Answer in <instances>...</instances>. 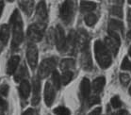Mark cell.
<instances>
[{"label": "cell", "instance_id": "cell-1", "mask_svg": "<svg viewBox=\"0 0 131 115\" xmlns=\"http://www.w3.org/2000/svg\"><path fill=\"white\" fill-rule=\"evenodd\" d=\"M9 24L12 27V48L14 50L20 46V44L24 40L23 21H22L21 15L18 12V9H15L14 12H12V16L9 18Z\"/></svg>", "mask_w": 131, "mask_h": 115}, {"label": "cell", "instance_id": "cell-2", "mask_svg": "<svg viewBox=\"0 0 131 115\" xmlns=\"http://www.w3.org/2000/svg\"><path fill=\"white\" fill-rule=\"evenodd\" d=\"M111 52L108 50V48L106 46V44H103L100 40L94 43V56H95L96 61L102 69H107L110 66L112 59H111Z\"/></svg>", "mask_w": 131, "mask_h": 115}, {"label": "cell", "instance_id": "cell-3", "mask_svg": "<svg viewBox=\"0 0 131 115\" xmlns=\"http://www.w3.org/2000/svg\"><path fill=\"white\" fill-rule=\"evenodd\" d=\"M57 63L58 59L55 57H51V58L43 59L41 62L39 69H38V77L40 79H42V78H45L47 76H49L51 73H53L56 69Z\"/></svg>", "mask_w": 131, "mask_h": 115}, {"label": "cell", "instance_id": "cell-4", "mask_svg": "<svg viewBox=\"0 0 131 115\" xmlns=\"http://www.w3.org/2000/svg\"><path fill=\"white\" fill-rule=\"evenodd\" d=\"M74 8L73 0H65L60 6V19L65 25H69L72 23L74 19Z\"/></svg>", "mask_w": 131, "mask_h": 115}, {"label": "cell", "instance_id": "cell-5", "mask_svg": "<svg viewBox=\"0 0 131 115\" xmlns=\"http://www.w3.org/2000/svg\"><path fill=\"white\" fill-rule=\"evenodd\" d=\"M45 25L35 23L33 25H30L27 28V38L32 43H38L42 39L43 32H45Z\"/></svg>", "mask_w": 131, "mask_h": 115}, {"label": "cell", "instance_id": "cell-6", "mask_svg": "<svg viewBox=\"0 0 131 115\" xmlns=\"http://www.w3.org/2000/svg\"><path fill=\"white\" fill-rule=\"evenodd\" d=\"M105 44L108 48V50L116 56L119 50L120 44H121V40L117 32L114 31H108V36L105 39Z\"/></svg>", "mask_w": 131, "mask_h": 115}, {"label": "cell", "instance_id": "cell-7", "mask_svg": "<svg viewBox=\"0 0 131 115\" xmlns=\"http://www.w3.org/2000/svg\"><path fill=\"white\" fill-rule=\"evenodd\" d=\"M66 41H67V38L65 37L64 30L60 25H58L55 29V43H56L58 50L60 52H65Z\"/></svg>", "mask_w": 131, "mask_h": 115}, {"label": "cell", "instance_id": "cell-8", "mask_svg": "<svg viewBox=\"0 0 131 115\" xmlns=\"http://www.w3.org/2000/svg\"><path fill=\"white\" fill-rule=\"evenodd\" d=\"M27 59L30 68L34 70L38 64V49L34 44H29L27 45Z\"/></svg>", "mask_w": 131, "mask_h": 115}, {"label": "cell", "instance_id": "cell-9", "mask_svg": "<svg viewBox=\"0 0 131 115\" xmlns=\"http://www.w3.org/2000/svg\"><path fill=\"white\" fill-rule=\"evenodd\" d=\"M36 18H37V23L46 26V21L48 18L47 8L45 5V2L43 0L40 1L38 6L36 8Z\"/></svg>", "mask_w": 131, "mask_h": 115}, {"label": "cell", "instance_id": "cell-10", "mask_svg": "<svg viewBox=\"0 0 131 115\" xmlns=\"http://www.w3.org/2000/svg\"><path fill=\"white\" fill-rule=\"evenodd\" d=\"M81 66L85 71H92V56H91V52L89 49V45H87L83 49H81Z\"/></svg>", "mask_w": 131, "mask_h": 115}, {"label": "cell", "instance_id": "cell-11", "mask_svg": "<svg viewBox=\"0 0 131 115\" xmlns=\"http://www.w3.org/2000/svg\"><path fill=\"white\" fill-rule=\"evenodd\" d=\"M55 87L53 86V84L50 82H47L45 84V104L47 107H51L53 104L54 100H55Z\"/></svg>", "mask_w": 131, "mask_h": 115}, {"label": "cell", "instance_id": "cell-12", "mask_svg": "<svg viewBox=\"0 0 131 115\" xmlns=\"http://www.w3.org/2000/svg\"><path fill=\"white\" fill-rule=\"evenodd\" d=\"M32 89H33V93H32V100L31 103L32 105L36 106L38 105L41 99V82H40V78H33L32 82Z\"/></svg>", "mask_w": 131, "mask_h": 115}, {"label": "cell", "instance_id": "cell-13", "mask_svg": "<svg viewBox=\"0 0 131 115\" xmlns=\"http://www.w3.org/2000/svg\"><path fill=\"white\" fill-rule=\"evenodd\" d=\"M75 48H78V37H77V33L72 30L67 37L65 52L67 51L68 53L73 54L75 50Z\"/></svg>", "mask_w": 131, "mask_h": 115}, {"label": "cell", "instance_id": "cell-14", "mask_svg": "<svg viewBox=\"0 0 131 115\" xmlns=\"http://www.w3.org/2000/svg\"><path fill=\"white\" fill-rule=\"evenodd\" d=\"M90 91H91V85H90V80L86 77H84L81 80L80 87H79V96L81 101H85L87 98H89Z\"/></svg>", "mask_w": 131, "mask_h": 115}, {"label": "cell", "instance_id": "cell-15", "mask_svg": "<svg viewBox=\"0 0 131 115\" xmlns=\"http://www.w3.org/2000/svg\"><path fill=\"white\" fill-rule=\"evenodd\" d=\"M30 90H31V87H30L29 82L27 79H25L20 82L19 95H20V97H21L22 100H27V98H28V96L30 95Z\"/></svg>", "mask_w": 131, "mask_h": 115}, {"label": "cell", "instance_id": "cell-16", "mask_svg": "<svg viewBox=\"0 0 131 115\" xmlns=\"http://www.w3.org/2000/svg\"><path fill=\"white\" fill-rule=\"evenodd\" d=\"M20 62V57L19 56H12L8 61L7 64V74L10 76L13 75L17 70V67Z\"/></svg>", "mask_w": 131, "mask_h": 115}, {"label": "cell", "instance_id": "cell-17", "mask_svg": "<svg viewBox=\"0 0 131 115\" xmlns=\"http://www.w3.org/2000/svg\"><path fill=\"white\" fill-rule=\"evenodd\" d=\"M28 77V71L27 68L25 64L21 65L18 68V70H16L14 74V80L15 82H21L23 80L27 79Z\"/></svg>", "mask_w": 131, "mask_h": 115}, {"label": "cell", "instance_id": "cell-18", "mask_svg": "<svg viewBox=\"0 0 131 115\" xmlns=\"http://www.w3.org/2000/svg\"><path fill=\"white\" fill-rule=\"evenodd\" d=\"M20 8L22 11L27 15L30 16L33 12V8H34V0H20Z\"/></svg>", "mask_w": 131, "mask_h": 115}, {"label": "cell", "instance_id": "cell-19", "mask_svg": "<svg viewBox=\"0 0 131 115\" xmlns=\"http://www.w3.org/2000/svg\"><path fill=\"white\" fill-rule=\"evenodd\" d=\"M9 39V27L8 25L0 26V41L2 44L6 45Z\"/></svg>", "mask_w": 131, "mask_h": 115}, {"label": "cell", "instance_id": "cell-20", "mask_svg": "<svg viewBox=\"0 0 131 115\" xmlns=\"http://www.w3.org/2000/svg\"><path fill=\"white\" fill-rule=\"evenodd\" d=\"M108 31H114V32H123L124 31V24L121 21L111 19L108 23Z\"/></svg>", "mask_w": 131, "mask_h": 115}, {"label": "cell", "instance_id": "cell-21", "mask_svg": "<svg viewBox=\"0 0 131 115\" xmlns=\"http://www.w3.org/2000/svg\"><path fill=\"white\" fill-rule=\"evenodd\" d=\"M105 84H106V78L104 77H97L92 82V90L95 93H99V92L102 91Z\"/></svg>", "mask_w": 131, "mask_h": 115}, {"label": "cell", "instance_id": "cell-22", "mask_svg": "<svg viewBox=\"0 0 131 115\" xmlns=\"http://www.w3.org/2000/svg\"><path fill=\"white\" fill-rule=\"evenodd\" d=\"M96 5L94 2L92 1H86V0H82L80 2V11L84 13H88L96 9Z\"/></svg>", "mask_w": 131, "mask_h": 115}, {"label": "cell", "instance_id": "cell-23", "mask_svg": "<svg viewBox=\"0 0 131 115\" xmlns=\"http://www.w3.org/2000/svg\"><path fill=\"white\" fill-rule=\"evenodd\" d=\"M75 66V61L73 59H64L60 62V69L62 72L71 71Z\"/></svg>", "mask_w": 131, "mask_h": 115}, {"label": "cell", "instance_id": "cell-24", "mask_svg": "<svg viewBox=\"0 0 131 115\" xmlns=\"http://www.w3.org/2000/svg\"><path fill=\"white\" fill-rule=\"evenodd\" d=\"M98 20V17L96 16L95 14L93 13H89L87 14L84 18V21H85V24L88 26V27H92L96 24V22Z\"/></svg>", "mask_w": 131, "mask_h": 115}, {"label": "cell", "instance_id": "cell-25", "mask_svg": "<svg viewBox=\"0 0 131 115\" xmlns=\"http://www.w3.org/2000/svg\"><path fill=\"white\" fill-rule=\"evenodd\" d=\"M52 84H53V86L55 87V89H57V90H59V89L60 88V85L62 84V83H61V78H60V74H59L56 70L52 73Z\"/></svg>", "mask_w": 131, "mask_h": 115}, {"label": "cell", "instance_id": "cell-26", "mask_svg": "<svg viewBox=\"0 0 131 115\" xmlns=\"http://www.w3.org/2000/svg\"><path fill=\"white\" fill-rule=\"evenodd\" d=\"M73 77H74V74H73L72 71L63 72V75H62V77H61V83H62L63 85H67V84L72 80Z\"/></svg>", "mask_w": 131, "mask_h": 115}, {"label": "cell", "instance_id": "cell-27", "mask_svg": "<svg viewBox=\"0 0 131 115\" xmlns=\"http://www.w3.org/2000/svg\"><path fill=\"white\" fill-rule=\"evenodd\" d=\"M54 113L56 115H71V112L65 107H58L54 109Z\"/></svg>", "mask_w": 131, "mask_h": 115}, {"label": "cell", "instance_id": "cell-28", "mask_svg": "<svg viewBox=\"0 0 131 115\" xmlns=\"http://www.w3.org/2000/svg\"><path fill=\"white\" fill-rule=\"evenodd\" d=\"M110 104H111V106L113 107L114 109H118L120 107H122L123 103L121 99H120L119 96H114V97L111 98V100H110Z\"/></svg>", "mask_w": 131, "mask_h": 115}, {"label": "cell", "instance_id": "cell-29", "mask_svg": "<svg viewBox=\"0 0 131 115\" xmlns=\"http://www.w3.org/2000/svg\"><path fill=\"white\" fill-rule=\"evenodd\" d=\"M111 13L117 17H123V9L120 6H113L111 9Z\"/></svg>", "mask_w": 131, "mask_h": 115}, {"label": "cell", "instance_id": "cell-30", "mask_svg": "<svg viewBox=\"0 0 131 115\" xmlns=\"http://www.w3.org/2000/svg\"><path fill=\"white\" fill-rule=\"evenodd\" d=\"M99 103H100V97L97 95H92L91 97H89V100H88L89 107H92L93 105H96V104H99Z\"/></svg>", "mask_w": 131, "mask_h": 115}, {"label": "cell", "instance_id": "cell-31", "mask_svg": "<svg viewBox=\"0 0 131 115\" xmlns=\"http://www.w3.org/2000/svg\"><path fill=\"white\" fill-rule=\"evenodd\" d=\"M120 81L123 86H127L130 82V77L127 74H121L120 75Z\"/></svg>", "mask_w": 131, "mask_h": 115}, {"label": "cell", "instance_id": "cell-32", "mask_svg": "<svg viewBox=\"0 0 131 115\" xmlns=\"http://www.w3.org/2000/svg\"><path fill=\"white\" fill-rule=\"evenodd\" d=\"M121 69L122 70H128V71H131V62L129 61V59L125 57L124 60L122 62V65H121Z\"/></svg>", "mask_w": 131, "mask_h": 115}, {"label": "cell", "instance_id": "cell-33", "mask_svg": "<svg viewBox=\"0 0 131 115\" xmlns=\"http://www.w3.org/2000/svg\"><path fill=\"white\" fill-rule=\"evenodd\" d=\"M9 85L8 84H2L0 86V95H2L3 97L7 96L9 93Z\"/></svg>", "mask_w": 131, "mask_h": 115}, {"label": "cell", "instance_id": "cell-34", "mask_svg": "<svg viewBox=\"0 0 131 115\" xmlns=\"http://www.w3.org/2000/svg\"><path fill=\"white\" fill-rule=\"evenodd\" d=\"M7 109V102L4 100V98L2 95H0V110L5 111Z\"/></svg>", "mask_w": 131, "mask_h": 115}, {"label": "cell", "instance_id": "cell-35", "mask_svg": "<svg viewBox=\"0 0 131 115\" xmlns=\"http://www.w3.org/2000/svg\"><path fill=\"white\" fill-rule=\"evenodd\" d=\"M22 115H37V112H36L35 109H27V110H26V111H25Z\"/></svg>", "mask_w": 131, "mask_h": 115}, {"label": "cell", "instance_id": "cell-36", "mask_svg": "<svg viewBox=\"0 0 131 115\" xmlns=\"http://www.w3.org/2000/svg\"><path fill=\"white\" fill-rule=\"evenodd\" d=\"M101 111H102L101 108H96V109H93L89 115H101Z\"/></svg>", "mask_w": 131, "mask_h": 115}, {"label": "cell", "instance_id": "cell-37", "mask_svg": "<svg viewBox=\"0 0 131 115\" xmlns=\"http://www.w3.org/2000/svg\"><path fill=\"white\" fill-rule=\"evenodd\" d=\"M112 115H127V111H126V110H125V109H122V110L116 111L115 113H113Z\"/></svg>", "mask_w": 131, "mask_h": 115}, {"label": "cell", "instance_id": "cell-38", "mask_svg": "<svg viewBox=\"0 0 131 115\" xmlns=\"http://www.w3.org/2000/svg\"><path fill=\"white\" fill-rule=\"evenodd\" d=\"M3 9H4V2L3 1H0V17H1V14H2Z\"/></svg>", "mask_w": 131, "mask_h": 115}, {"label": "cell", "instance_id": "cell-39", "mask_svg": "<svg viewBox=\"0 0 131 115\" xmlns=\"http://www.w3.org/2000/svg\"><path fill=\"white\" fill-rule=\"evenodd\" d=\"M113 1L116 4H119V5H121V4L124 3V0H113Z\"/></svg>", "mask_w": 131, "mask_h": 115}, {"label": "cell", "instance_id": "cell-40", "mask_svg": "<svg viewBox=\"0 0 131 115\" xmlns=\"http://www.w3.org/2000/svg\"><path fill=\"white\" fill-rule=\"evenodd\" d=\"M127 36H128V39H131V31H129V32H128Z\"/></svg>", "mask_w": 131, "mask_h": 115}, {"label": "cell", "instance_id": "cell-41", "mask_svg": "<svg viewBox=\"0 0 131 115\" xmlns=\"http://www.w3.org/2000/svg\"><path fill=\"white\" fill-rule=\"evenodd\" d=\"M128 54H129V56L131 57V46L129 47V50H128Z\"/></svg>", "mask_w": 131, "mask_h": 115}, {"label": "cell", "instance_id": "cell-42", "mask_svg": "<svg viewBox=\"0 0 131 115\" xmlns=\"http://www.w3.org/2000/svg\"><path fill=\"white\" fill-rule=\"evenodd\" d=\"M0 115H4V111H2V110H0Z\"/></svg>", "mask_w": 131, "mask_h": 115}, {"label": "cell", "instance_id": "cell-43", "mask_svg": "<svg viewBox=\"0 0 131 115\" xmlns=\"http://www.w3.org/2000/svg\"><path fill=\"white\" fill-rule=\"evenodd\" d=\"M77 115H84L83 113H82V112H79V113H78V114Z\"/></svg>", "mask_w": 131, "mask_h": 115}, {"label": "cell", "instance_id": "cell-44", "mask_svg": "<svg viewBox=\"0 0 131 115\" xmlns=\"http://www.w3.org/2000/svg\"><path fill=\"white\" fill-rule=\"evenodd\" d=\"M129 95H131V87H130V88H129Z\"/></svg>", "mask_w": 131, "mask_h": 115}, {"label": "cell", "instance_id": "cell-45", "mask_svg": "<svg viewBox=\"0 0 131 115\" xmlns=\"http://www.w3.org/2000/svg\"><path fill=\"white\" fill-rule=\"evenodd\" d=\"M127 2H128L129 4H131V0H127Z\"/></svg>", "mask_w": 131, "mask_h": 115}, {"label": "cell", "instance_id": "cell-46", "mask_svg": "<svg viewBox=\"0 0 131 115\" xmlns=\"http://www.w3.org/2000/svg\"><path fill=\"white\" fill-rule=\"evenodd\" d=\"M8 1H9V2H12V1H13V0H8Z\"/></svg>", "mask_w": 131, "mask_h": 115}]
</instances>
